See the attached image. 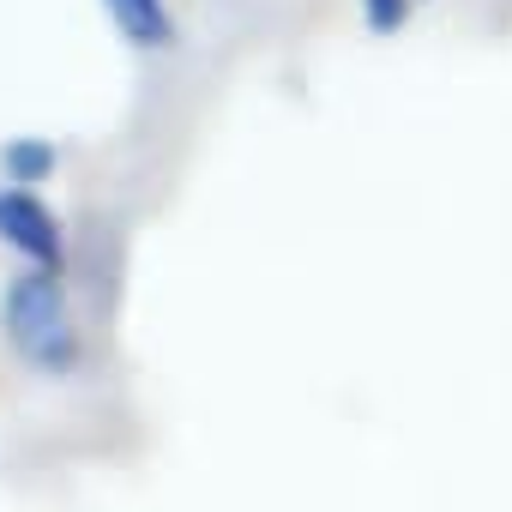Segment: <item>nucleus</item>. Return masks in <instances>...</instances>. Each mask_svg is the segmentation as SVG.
Segmentation results:
<instances>
[{"mask_svg": "<svg viewBox=\"0 0 512 512\" xmlns=\"http://www.w3.org/2000/svg\"><path fill=\"white\" fill-rule=\"evenodd\" d=\"M0 332L37 374H73L85 344L73 320V296L55 272H19L0 296Z\"/></svg>", "mask_w": 512, "mask_h": 512, "instance_id": "nucleus-1", "label": "nucleus"}, {"mask_svg": "<svg viewBox=\"0 0 512 512\" xmlns=\"http://www.w3.org/2000/svg\"><path fill=\"white\" fill-rule=\"evenodd\" d=\"M103 7H109V19L121 25V37L139 43V49H163V43H175V19H169L163 0H103Z\"/></svg>", "mask_w": 512, "mask_h": 512, "instance_id": "nucleus-3", "label": "nucleus"}, {"mask_svg": "<svg viewBox=\"0 0 512 512\" xmlns=\"http://www.w3.org/2000/svg\"><path fill=\"white\" fill-rule=\"evenodd\" d=\"M416 7H422V0H362V25H368L374 37H392V31L410 25Z\"/></svg>", "mask_w": 512, "mask_h": 512, "instance_id": "nucleus-5", "label": "nucleus"}, {"mask_svg": "<svg viewBox=\"0 0 512 512\" xmlns=\"http://www.w3.org/2000/svg\"><path fill=\"white\" fill-rule=\"evenodd\" d=\"M0 241H7L19 260H31V272H55L67 266V235H61V217L55 205L37 193V187H0Z\"/></svg>", "mask_w": 512, "mask_h": 512, "instance_id": "nucleus-2", "label": "nucleus"}, {"mask_svg": "<svg viewBox=\"0 0 512 512\" xmlns=\"http://www.w3.org/2000/svg\"><path fill=\"white\" fill-rule=\"evenodd\" d=\"M55 163H61L55 139H37V133H19V139L0 145V169H7L13 187H37V181H49Z\"/></svg>", "mask_w": 512, "mask_h": 512, "instance_id": "nucleus-4", "label": "nucleus"}]
</instances>
